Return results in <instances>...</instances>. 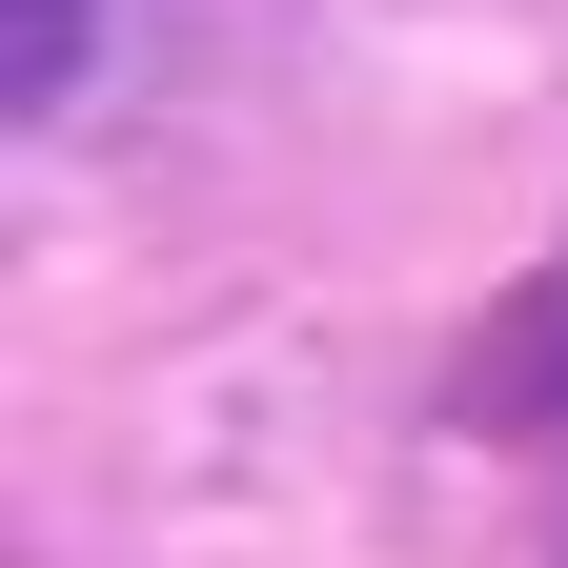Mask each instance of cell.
I'll return each mask as SVG.
<instances>
[{
	"instance_id": "1",
	"label": "cell",
	"mask_w": 568,
	"mask_h": 568,
	"mask_svg": "<svg viewBox=\"0 0 568 568\" xmlns=\"http://www.w3.org/2000/svg\"><path fill=\"white\" fill-rule=\"evenodd\" d=\"M61 61H82V0H21V102H61Z\"/></svg>"
}]
</instances>
